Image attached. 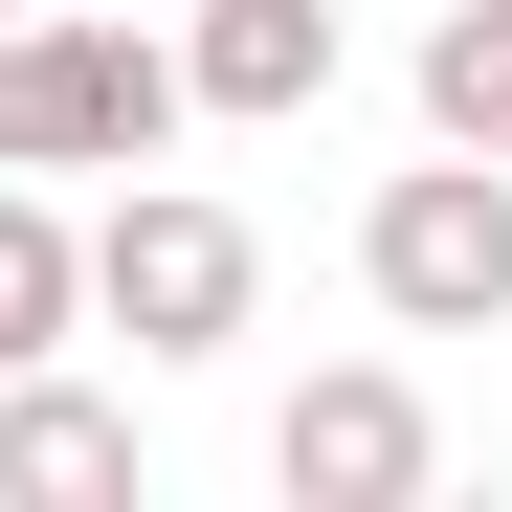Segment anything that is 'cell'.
Listing matches in <instances>:
<instances>
[{
    "mask_svg": "<svg viewBox=\"0 0 512 512\" xmlns=\"http://www.w3.org/2000/svg\"><path fill=\"white\" fill-rule=\"evenodd\" d=\"M179 134V45H156V0H112V23H0V179H112V156Z\"/></svg>",
    "mask_w": 512,
    "mask_h": 512,
    "instance_id": "cell-1",
    "label": "cell"
},
{
    "mask_svg": "<svg viewBox=\"0 0 512 512\" xmlns=\"http://www.w3.org/2000/svg\"><path fill=\"white\" fill-rule=\"evenodd\" d=\"M357 290H379L401 334H490V312H512V156L423 134L401 179L357 201Z\"/></svg>",
    "mask_w": 512,
    "mask_h": 512,
    "instance_id": "cell-2",
    "label": "cell"
},
{
    "mask_svg": "<svg viewBox=\"0 0 512 512\" xmlns=\"http://www.w3.org/2000/svg\"><path fill=\"white\" fill-rule=\"evenodd\" d=\"M245 290H268V245H245V201H201V179H134L90 223V312L134 334V357H223Z\"/></svg>",
    "mask_w": 512,
    "mask_h": 512,
    "instance_id": "cell-3",
    "label": "cell"
},
{
    "mask_svg": "<svg viewBox=\"0 0 512 512\" xmlns=\"http://www.w3.org/2000/svg\"><path fill=\"white\" fill-rule=\"evenodd\" d=\"M423 468H446V423H423L401 357H334V379L268 401V490H290V512H401Z\"/></svg>",
    "mask_w": 512,
    "mask_h": 512,
    "instance_id": "cell-4",
    "label": "cell"
},
{
    "mask_svg": "<svg viewBox=\"0 0 512 512\" xmlns=\"http://www.w3.org/2000/svg\"><path fill=\"white\" fill-rule=\"evenodd\" d=\"M134 490V401H90L67 357H0V512H112Z\"/></svg>",
    "mask_w": 512,
    "mask_h": 512,
    "instance_id": "cell-5",
    "label": "cell"
},
{
    "mask_svg": "<svg viewBox=\"0 0 512 512\" xmlns=\"http://www.w3.org/2000/svg\"><path fill=\"white\" fill-rule=\"evenodd\" d=\"M334 90V0H179V112H312Z\"/></svg>",
    "mask_w": 512,
    "mask_h": 512,
    "instance_id": "cell-6",
    "label": "cell"
},
{
    "mask_svg": "<svg viewBox=\"0 0 512 512\" xmlns=\"http://www.w3.org/2000/svg\"><path fill=\"white\" fill-rule=\"evenodd\" d=\"M67 312H90V223L45 179H0V357H67Z\"/></svg>",
    "mask_w": 512,
    "mask_h": 512,
    "instance_id": "cell-7",
    "label": "cell"
},
{
    "mask_svg": "<svg viewBox=\"0 0 512 512\" xmlns=\"http://www.w3.org/2000/svg\"><path fill=\"white\" fill-rule=\"evenodd\" d=\"M423 134L512 156V0H446V23H423Z\"/></svg>",
    "mask_w": 512,
    "mask_h": 512,
    "instance_id": "cell-8",
    "label": "cell"
},
{
    "mask_svg": "<svg viewBox=\"0 0 512 512\" xmlns=\"http://www.w3.org/2000/svg\"><path fill=\"white\" fill-rule=\"evenodd\" d=\"M0 23H23V0H0Z\"/></svg>",
    "mask_w": 512,
    "mask_h": 512,
    "instance_id": "cell-9",
    "label": "cell"
}]
</instances>
